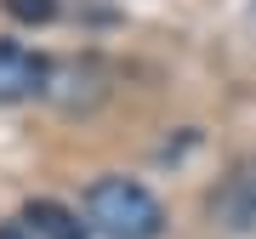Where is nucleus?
Returning a JSON list of instances; mask_svg holds the SVG:
<instances>
[{"instance_id":"nucleus-1","label":"nucleus","mask_w":256,"mask_h":239,"mask_svg":"<svg viewBox=\"0 0 256 239\" xmlns=\"http://www.w3.org/2000/svg\"><path fill=\"white\" fill-rule=\"evenodd\" d=\"M86 222H92L102 239H160L165 211H160V200L142 182H131V176H102V182H92V194H86Z\"/></svg>"},{"instance_id":"nucleus-2","label":"nucleus","mask_w":256,"mask_h":239,"mask_svg":"<svg viewBox=\"0 0 256 239\" xmlns=\"http://www.w3.org/2000/svg\"><path fill=\"white\" fill-rule=\"evenodd\" d=\"M40 97H52L57 108H68V114H86V108H97V102L108 97V68H102L97 57L46 63V92H40Z\"/></svg>"},{"instance_id":"nucleus-3","label":"nucleus","mask_w":256,"mask_h":239,"mask_svg":"<svg viewBox=\"0 0 256 239\" xmlns=\"http://www.w3.org/2000/svg\"><path fill=\"white\" fill-rule=\"evenodd\" d=\"M40 92H46V57L18 40H0V102H28Z\"/></svg>"},{"instance_id":"nucleus-4","label":"nucleus","mask_w":256,"mask_h":239,"mask_svg":"<svg viewBox=\"0 0 256 239\" xmlns=\"http://www.w3.org/2000/svg\"><path fill=\"white\" fill-rule=\"evenodd\" d=\"M23 222H34L40 239H86V222L57 200H28L23 205Z\"/></svg>"},{"instance_id":"nucleus-5","label":"nucleus","mask_w":256,"mask_h":239,"mask_svg":"<svg viewBox=\"0 0 256 239\" xmlns=\"http://www.w3.org/2000/svg\"><path fill=\"white\" fill-rule=\"evenodd\" d=\"M222 211L234 216V228H250V222H256V160H250V166H239V171L228 176Z\"/></svg>"},{"instance_id":"nucleus-6","label":"nucleus","mask_w":256,"mask_h":239,"mask_svg":"<svg viewBox=\"0 0 256 239\" xmlns=\"http://www.w3.org/2000/svg\"><path fill=\"white\" fill-rule=\"evenodd\" d=\"M6 6V18H18V23H52L57 18V0H0Z\"/></svg>"},{"instance_id":"nucleus-7","label":"nucleus","mask_w":256,"mask_h":239,"mask_svg":"<svg viewBox=\"0 0 256 239\" xmlns=\"http://www.w3.org/2000/svg\"><path fill=\"white\" fill-rule=\"evenodd\" d=\"M0 239H28V228H18V222H0Z\"/></svg>"}]
</instances>
